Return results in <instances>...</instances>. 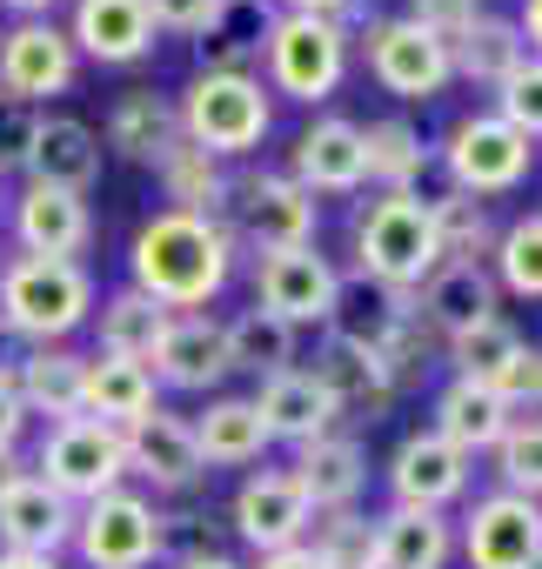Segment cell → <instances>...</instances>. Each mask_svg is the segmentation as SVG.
Here are the masks:
<instances>
[{
	"label": "cell",
	"instance_id": "38",
	"mask_svg": "<svg viewBox=\"0 0 542 569\" xmlns=\"http://www.w3.org/2000/svg\"><path fill=\"white\" fill-rule=\"evenodd\" d=\"M495 289L502 296H522V302H542V214H515L509 228H495Z\"/></svg>",
	"mask_w": 542,
	"mask_h": 569
},
{
	"label": "cell",
	"instance_id": "19",
	"mask_svg": "<svg viewBox=\"0 0 542 569\" xmlns=\"http://www.w3.org/2000/svg\"><path fill=\"white\" fill-rule=\"evenodd\" d=\"M329 396H335V409L342 416H382L402 389L389 382V369H382V356L349 329V322H329V336H322V356H315V369H309Z\"/></svg>",
	"mask_w": 542,
	"mask_h": 569
},
{
	"label": "cell",
	"instance_id": "55",
	"mask_svg": "<svg viewBox=\"0 0 542 569\" xmlns=\"http://www.w3.org/2000/svg\"><path fill=\"white\" fill-rule=\"evenodd\" d=\"M0 569H61L54 556H8V549H0Z\"/></svg>",
	"mask_w": 542,
	"mask_h": 569
},
{
	"label": "cell",
	"instance_id": "48",
	"mask_svg": "<svg viewBox=\"0 0 542 569\" xmlns=\"http://www.w3.org/2000/svg\"><path fill=\"white\" fill-rule=\"evenodd\" d=\"M21 429H28V409H21L14 369H0V449H21Z\"/></svg>",
	"mask_w": 542,
	"mask_h": 569
},
{
	"label": "cell",
	"instance_id": "10",
	"mask_svg": "<svg viewBox=\"0 0 542 569\" xmlns=\"http://www.w3.org/2000/svg\"><path fill=\"white\" fill-rule=\"evenodd\" d=\"M74 549L88 569H148L161 556V509L134 489H108V496L81 502Z\"/></svg>",
	"mask_w": 542,
	"mask_h": 569
},
{
	"label": "cell",
	"instance_id": "20",
	"mask_svg": "<svg viewBox=\"0 0 542 569\" xmlns=\"http://www.w3.org/2000/svg\"><path fill=\"white\" fill-rule=\"evenodd\" d=\"M389 489H395V502H409V509H449V502L469 496V456L449 449L435 429H415V436H402V449L389 456Z\"/></svg>",
	"mask_w": 542,
	"mask_h": 569
},
{
	"label": "cell",
	"instance_id": "32",
	"mask_svg": "<svg viewBox=\"0 0 542 569\" xmlns=\"http://www.w3.org/2000/svg\"><path fill=\"white\" fill-rule=\"evenodd\" d=\"M188 429H194V449L208 469H248L268 456V422L254 416L248 396H214Z\"/></svg>",
	"mask_w": 542,
	"mask_h": 569
},
{
	"label": "cell",
	"instance_id": "33",
	"mask_svg": "<svg viewBox=\"0 0 542 569\" xmlns=\"http://www.w3.org/2000/svg\"><path fill=\"white\" fill-rule=\"evenodd\" d=\"M522 61H529V41H522V28H515V21H502V14H482V21L449 48L455 81H475V88H489V94H495Z\"/></svg>",
	"mask_w": 542,
	"mask_h": 569
},
{
	"label": "cell",
	"instance_id": "24",
	"mask_svg": "<svg viewBox=\"0 0 542 569\" xmlns=\"http://www.w3.org/2000/svg\"><path fill=\"white\" fill-rule=\"evenodd\" d=\"M289 476H295V489H302V502H309L315 516L355 509L362 489H369V449H362L355 436L329 429V436H315V442L295 449V469H289Z\"/></svg>",
	"mask_w": 542,
	"mask_h": 569
},
{
	"label": "cell",
	"instance_id": "16",
	"mask_svg": "<svg viewBox=\"0 0 542 569\" xmlns=\"http://www.w3.org/2000/svg\"><path fill=\"white\" fill-rule=\"evenodd\" d=\"M289 181H302L309 194H355L369 181V154H362V121L349 114H315L295 148H289Z\"/></svg>",
	"mask_w": 542,
	"mask_h": 569
},
{
	"label": "cell",
	"instance_id": "57",
	"mask_svg": "<svg viewBox=\"0 0 542 569\" xmlns=\"http://www.w3.org/2000/svg\"><path fill=\"white\" fill-rule=\"evenodd\" d=\"M369 569H375V562H369Z\"/></svg>",
	"mask_w": 542,
	"mask_h": 569
},
{
	"label": "cell",
	"instance_id": "23",
	"mask_svg": "<svg viewBox=\"0 0 542 569\" xmlns=\"http://www.w3.org/2000/svg\"><path fill=\"white\" fill-rule=\"evenodd\" d=\"M14 241H21V254L74 261V254L94 241L88 194H68V188H41V181H28V188L14 194Z\"/></svg>",
	"mask_w": 542,
	"mask_h": 569
},
{
	"label": "cell",
	"instance_id": "18",
	"mask_svg": "<svg viewBox=\"0 0 542 569\" xmlns=\"http://www.w3.org/2000/svg\"><path fill=\"white\" fill-rule=\"evenodd\" d=\"M495 309H502V289H495L489 261H435L429 281L415 289V316H422L442 342H455V336L495 322Z\"/></svg>",
	"mask_w": 542,
	"mask_h": 569
},
{
	"label": "cell",
	"instance_id": "29",
	"mask_svg": "<svg viewBox=\"0 0 542 569\" xmlns=\"http://www.w3.org/2000/svg\"><path fill=\"white\" fill-rule=\"evenodd\" d=\"M81 382H88V356H74L68 342L28 349V356L14 362V389H21V409H28V416H48V429L81 416Z\"/></svg>",
	"mask_w": 542,
	"mask_h": 569
},
{
	"label": "cell",
	"instance_id": "12",
	"mask_svg": "<svg viewBox=\"0 0 542 569\" xmlns=\"http://www.w3.org/2000/svg\"><path fill=\"white\" fill-rule=\"evenodd\" d=\"M362 54H369V74H375V88L382 94H395V101H435L449 81H455V68H449V48L442 41H429L415 21H369V34H362Z\"/></svg>",
	"mask_w": 542,
	"mask_h": 569
},
{
	"label": "cell",
	"instance_id": "7",
	"mask_svg": "<svg viewBox=\"0 0 542 569\" xmlns=\"http://www.w3.org/2000/svg\"><path fill=\"white\" fill-rule=\"evenodd\" d=\"M442 168H449V188H455V194L489 201V194H509V188L529 181L535 141H522L495 108H489V114H462V121L442 134Z\"/></svg>",
	"mask_w": 542,
	"mask_h": 569
},
{
	"label": "cell",
	"instance_id": "31",
	"mask_svg": "<svg viewBox=\"0 0 542 569\" xmlns=\"http://www.w3.org/2000/svg\"><path fill=\"white\" fill-rule=\"evenodd\" d=\"M449 449H462V456H482V449H495L502 442V429H509V409H502V396L489 389V382H469V376H449V389L435 396V422H429Z\"/></svg>",
	"mask_w": 542,
	"mask_h": 569
},
{
	"label": "cell",
	"instance_id": "44",
	"mask_svg": "<svg viewBox=\"0 0 542 569\" xmlns=\"http://www.w3.org/2000/svg\"><path fill=\"white\" fill-rule=\"evenodd\" d=\"M489 389L502 396V409H509V416L542 409V349H535V342H515V349L502 356V369L489 376Z\"/></svg>",
	"mask_w": 542,
	"mask_h": 569
},
{
	"label": "cell",
	"instance_id": "11",
	"mask_svg": "<svg viewBox=\"0 0 542 569\" xmlns=\"http://www.w3.org/2000/svg\"><path fill=\"white\" fill-rule=\"evenodd\" d=\"M455 556L469 569H542V502L489 489L462 529H455Z\"/></svg>",
	"mask_w": 542,
	"mask_h": 569
},
{
	"label": "cell",
	"instance_id": "35",
	"mask_svg": "<svg viewBox=\"0 0 542 569\" xmlns=\"http://www.w3.org/2000/svg\"><path fill=\"white\" fill-rule=\"evenodd\" d=\"M154 174H161V188H168V208H181V214H208V221H228V174H221V161L201 154L194 141H174L168 161H161Z\"/></svg>",
	"mask_w": 542,
	"mask_h": 569
},
{
	"label": "cell",
	"instance_id": "15",
	"mask_svg": "<svg viewBox=\"0 0 542 569\" xmlns=\"http://www.w3.org/2000/svg\"><path fill=\"white\" fill-rule=\"evenodd\" d=\"M121 449H128V476L154 482L161 496H188V489L208 476V462H201V449H194L188 416H168L161 402H154L141 422H128V429H121Z\"/></svg>",
	"mask_w": 542,
	"mask_h": 569
},
{
	"label": "cell",
	"instance_id": "36",
	"mask_svg": "<svg viewBox=\"0 0 542 569\" xmlns=\"http://www.w3.org/2000/svg\"><path fill=\"white\" fill-rule=\"evenodd\" d=\"M228 329V362L234 369H248V376H282V369H295V336L302 329H289L282 316H268V309H241L234 322H221Z\"/></svg>",
	"mask_w": 542,
	"mask_h": 569
},
{
	"label": "cell",
	"instance_id": "52",
	"mask_svg": "<svg viewBox=\"0 0 542 569\" xmlns=\"http://www.w3.org/2000/svg\"><path fill=\"white\" fill-rule=\"evenodd\" d=\"M0 8H8V14H21V21H54V8H61V0H0Z\"/></svg>",
	"mask_w": 542,
	"mask_h": 569
},
{
	"label": "cell",
	"instance_id": "2",
	"mask_svg": "<svg viewBox=\"0 0 542 569\" xmlns=\"http://www.w3.org/2000/svg\"><path fill=\"white\" fill-rule=\"evenodd\" d=\"M94 316V274L81 261L54 254H14L0 268V329L21 336L28 349L68 342Z\"/></svg>",
	"mask_w": 542,
	"mask_h": 569
},
{
	"label": "cell",
	"instance_id": "47",
	"mask_svg": "<svg viewBox=\"0 0 542 569\" xmlns=\"http://www.w3.org/2000/svg\"><path fill=\"white\" fill-rule=\"evenodd\" d=\"M34 128H41V108L0 94V174L28 168V148H34Z\"/></svg>",
	"mask_w": 542,
	"mask_h": 569
},
{
	"label": "cell",
	"instance_id": "41",
	"mask_svg": "<svg viewBox=\"0 0 542 569\" xmlns=\"http://www.w3.org/2000/svg\"><path fill=\"white\" fill-rule=\"evenodd\" d=\"M309 549L329 562V569H369L375 562V516L362 509H329L309 522Z\"/></svg>",
	"mask_w": 542,
	"mask_h": 569
},
{
	"label": "cell",
	"instance_id": "56",
	"mask_svg": "<svg viewBox=\"0 0 542 569\" xmlns=\"http://www.w3.org/2000/svg\"><path fill=\"white\" fill-rule=\"evenodd\" d=\"M221 8H268V0H221Z\"/></svg>",
	"mask_w": 542,
	"mask_h": 569
},
{
	"label": "cell",
	"instance_id": "37",
	"mask_svg": "<svg viewBox=\"0 0 542 569\" xmlns=\"http://www.w3.org/2000/svg\"><path fill=\"white\" fill-rule=\"evenodd\" d=\"M362 154H369V181H375V188H415V181L429 174V161H435L429 141H422L409 121H395V114L362 128Z\"/></svg>",
	"mask_w": 542,
	"mask_h": 569
},
{
	"label": "cell",
	"instance_id": "30",
	"mask_svg": "<svg viewBox=\"0 0 542 569\" xmlns=\"http://www.w3.org/2000/svg\"><path fill=\"white\" fill-rule=\"evenodd\" d=\"M154 409V369L134 356H88V382H81V416L128 429Z\"/></svg>",
	"mask_w": 542,
	"mask_h": 569
},
{
	"label": "cell",
	"instance_id": "4",
	"mask_svg": "<svg viewBox=\"0 0 542 569\" xmlns=\"http://www.w3.org/2000/svg\"><path fill=\"white\" fill-rule=\"evenodd\" d=\"M254 48H261L268 88L289 94V101H302V108H322V101L349 81V28H342V21L268 14Z\"/></svg>",
	"mask_w": 542,
	"mask_h": 569
},
{
	"label": "cell",
	"instance_id": "46",
	"mask_svg": "<svg viewBox=\"0 0 542 569\" xmlns=\"http://www.w3.org/2000/svg\"><path fill=\"white\" fill-rule=\"evenodd\" d=\"M221 0H148V21H154V34H188V41H201V34H214L221 28Z\"/></svg>",
	"mask_w": 542,
	"mask_h": 569
},
{
	"label": "cell",
	"instance_id": "25",
	"mask_svg": "<svg viewBox=\"0 0 542 569\" xmlns=\"http://www.w3.org/2000/svg\"><path fill=\"white\" fill-rule=\"evenodd\" d=\"M248 402H254V416L268 422V442H295V449H302V442H315V436H329V429H335V416H342V409H335V396H329L309 369H282V376H268Z\"/></svg>",
	"mask_w": 542,
	"mask_h": 569
},
{
	"label": "cell",
	"instance_id": "49",
	"mask_svg": "<svg viewBox=\"0 0 542 569\" xmlns=\"http://www.w3.org/2000/svg\"><path fill=\"white\" fill-rule=\"evenodd\" d=\"M282 14H315V21H362V0H282Z\"/></svg>",
	"mask_w": 542,
	"mask_h": 569
},
{
	"label": "cell",
	"instance_id": "1",
	"mask_svg": "<svg viewBox=\"0 0 542 569\" xmlns=\"http://www.w3.org/2000/svg\"><path fill=\"white\" fill-rule=\"evenodd\" d=\"M128 268H134V289L154 296L168 316H194L201 302H214L228 289V274H234V234H228V221L161 208V214H148L134 228Z\"/></svg>",
	"mask_w": 542,
	"mask_h": 569
},
{
	"label": "cell",
	"instance_id": "40",
	"mask_svg": "<svg viewBox=\"0 0 542 569\" xmlns=\"http://www.w3.org/2000/svg\"><path fill=\"white\" fill-rule=\"evenodd\" d=\"M489 456H495V476H502L509 496L542 502V409L509 416V429H502V442H495Z\"/></svg>",
	"mask_w": 542,
	"mask_h": 569
},
{
	"label": "cell",
	"instance_id": "51",
	"mask_svg": "<svg viewBox=\"0 0 542 569\" xmlns=\"http://www.w3.org/2000/svg\"><path fill=\"white\" fill-rule=\"evenodd\" d=\"M515 28H522V41H529V54L542 61V0H522V21H515Z\"/></svg>",
	"mask_w": 542,
	"mask_h": 569
},
{
	"label": "cell",
	"instance_id": "21",
	"mask_svg": "<svg viewBox=\"0 0 542 569\" xmlns=\"http://www.w3.org/2000/svg\"><path fill=\"white\" fill-rule=\"evenodd\" d=\"M68 41L81 61L101 68H134L154 54V21H148V0H74V21Z\"/></svg>",
	"mask_w": 542,
	"mask_h": 569
},
{
	"label": "cell",
	"instance_id": "39",
	"mask_svg": "<svg viewBox=\"0 0 542 569\" xmlns=\"http://www.w3.org/2000/svg\"><path fill=\"white\" fill-rule=\"evenodd\" d=\"M429 214H435V241H442V261H482L489 248H495V221H489V201H475V194H435L429 201Z\"/></svg>",
	"mask_w": 542,
	"mask_h": 569
},
{
	"label": "cell",
	"instance_id": "42",
	"mask_svg": "<svg viewBox=\"0 0 542 569\" xmlns=\"http://www.w3.org/2000/svg\"><path fill=\"white\" fill-rule=\"evenodd\" d=\"M522 336L495 316V322H482V329H469V336H455L449 342V362H455V376H469V382H489L495 369H502V356L515 349Z\"/></svg>",
	"mask_w": 542,
	"mask_h": 569
},
{
	"label": "cell",
	"instance_id": "8",
	"mask_svg": "<svg viewBox=\"0 0 542 569\" xmlns=\"http://www.w3.org/2000/svg\"><path fill=\"white\" fill-rule=\"evenodd\" d=\"M34 476H41L54 496H68L74 509L94 502V496H108V489H121V482H128L121 429H108V422H94V416L54 422L48 442H41V456H34Z\"/></svg>",
	"mask_w": 542,
	"mask_h": 569
},
{
	"label": "cell",
	"instance_id": "9",
	"mask_svg": "<svg viewBox=\"0 0 542 569\" xmlns=\"http://www.w3.org/2000/svg\"><path fill=\"white\" fill-rule=\"evenodd\" d=\"M228 234L248 248L275 254V248H309L315 241V194L289 174H241L228 181Z\"/></svg>",
	"mask_w": 542,
	"mask_h": 569
},
{
	"label": "cell",
	"instance_id": "5",
	"mask_svg": "<svg viewBox=\"0 0 542 569\" xmlns=\"http://www.w3.org/2000/svg\"><path fill=\"white\" fill-rule=\"evenodd\" d=\"M174 114H181V141H194L214 161L254 154L268 141V128H275V101H268V88L254 74H194L181 88Z\"/></svg>",
	"mask_w": 542,
	"mask_h": 569
},
{
	"label": "cell",
	"instance_id": "22",
	"mask_svg": "<svg viewBox=\"0 0 542 569\" xmlns=\"http://www.w3.org/2000/svg\"><path fill=\"white\" fill-rule=\"evenodd\" d=\"M74 502L68 496H54L34 469L0 496V549L8 556H61L68 542H74Z\"/></svg>",
	"mask_w": 542,
	"mask_h": 569
},
{
	"label": "cell",
	"instance_id": "50",
	"mask_svg": "<svg viewBox=\"0 0 542 569\" xmlns=\"http://www.w3.org/2000/svg\"><path fill=\"white\" fill-rule=\"evenodd\" d=\"M254 569H329V562H322L309 542H295V549H275V556H261Z\"/></svg>",
	"mask_w": 542,
	"mask_h": 569
},
{
	"label": "cell",
	"instance_id": "53",
	"mask_svg": "<svg viewBox=\"0 0 542 569\" xmlns=\"http://www.w3.org/2000/svg\"><path fill=\"white\" fill-rule=\"evenodd\" d=\"M28 476V462H21V449H0V496H8L14 482Z\"/></svg>",
	"mask_w": 542,
	"mask_h": 569
},
{
	"label": "cell",
	"instance_id": "45",
	"mask_svg": "<svg viewBox=\"0 0 542 569\" xmlns=\"http://www.w3.org/2000/svg\"><path fill=\"white\" fill-rule=\"evenodd\" d=\"M402 21H415L429 41L455 48V41L482 21V0H409V14H402Z\"/></svg>",
	"mask_w": 542,
	"mask_h": 569
},
{
	"label": "cell",
	"instance_id": "6",
	"mask_svg": "<svg viewBox=\"0 0 542 569\" xmlns=\"http://www.w3.org/2000/svg\"><path fill=\"white\" fill-rule=\"evenodd\" d=\"M254 309L282 316L289 329H329L342 322V268L315 241L254 254Z\"/></svg>",
	"mask_w": 542,
	"mask_h": 569
},
{
	"label": "cell",
	"instance_id": "27",
	"mask_svg": "<svg viewBox=\"0 0 542 569\" xmlns=\"http://www.w3.org/2000/svg\"><path fill=\"white\" fill-rule=\"evenodd\" d=\"M455 562V522L442 509L389 502L375 516V569H449Z\"/></svg>",
	"mask_w": 542,
	"mask_h": 569
},
{
	"label": "cell",
	"instance_id": "26",
	"mask_svg": "<svg viewBox=\"0 0 542 569\" xmlns=\"http://www.w3.org/2000/svg\"><path fill=\"white\" fill-rule=\"evenodd\" d=\"M28 181L88 194L101 181V134L88 121H74V114H41L34 148H28Z\"/></svg>",
	"mask_w": 542,
	"mask_h": 569
},
{
	"label": "cell",
	"instance_id": "13",
	"mask_svg": "<svg viewBox=\"0 0 542 569\" xmlns=\"http://www.w3.org/2000/svg\"><path fill=\"white\" fill-rule=\"evenodd\" d=\"M81 74V54L68 41V28L54 21H14L8 34H0V94H14L28 108L68 94Z\"/></svg>",
	"mask_w": 542,
	"mask_h": 569
},
{
	"label": "cell",
	"instance_id": "43",
	"mask_svg": "<svg viewBox=\"0 0 542 569\" xmlns=\"http://www.w3.org/2000/svg\"><path fill=\"white\" fill-rule=\"evenodd\" d=\"M495 114H502L522 141H542V61H535V54L495 88Z\"/></svg>",
	"mask_w": 542,
	"mask_h": 569
},
{
	"label": "cell",
	"instance_id": "14",
	"mask_svg": "<svg viewBox=\"0 0 542 569\" xmlns=\"http://www.w3.org/2000/svg\"><path fill=\"white\" fill-rule=\"evenodd\" d=\"M228 522H234V536H241L254 556H275V549L309 542L315 509L302 502V489H295V476H289V469H254V476L234 489Z\"/></svg>",
	"mask_w": 542,
	"mask_h": 569
},
{
	"label": "cell",
	"instance_id": "3",
	"mask_svg": "<svg viewBox=\"0 0 542 569\" xmlns=\"http://www.w3.org/2000/svg\"><path fill=\"white\" fill-rule=\"evenodd\" d=\"M435 261H442V241H435L429 194L375 188V201H362L355 214V268L375 289H422Z\"/></svg>",
	"mask_w": 542,
	"mask_h": 569
},
{
	"label": "cell",
	"instance_id": "34",
	"mask_svg": "<svg viewBox=\"0 0 542 569\" xmlns=\"http://www.w3.org/2000/svg\"><path fill=\"white\" fill-rule=\"evenodd\" d=\"M161 329H168V309H161L154 296H141L134 281H128V289H114V296L94 309L101 356H134V362H148L154 342H161Z\"/></svg>",
	"mask_w": 542,
	"mask_h": 569
},
{
	"label": "cell",
	"instance_id": "28",
	"mask_svg": "<svg viewBox=\"0 0 542 569\" xmlns=\"http://www.w3.org/2000/svg\"><path fill=\"white\" fill-rule=\"evenodd\" d=\"M108 148L121 154V161H134V168H161L168 161V148L181 141V114H174V101L168 94H154V88H128L114 108H108Z\"/></svg>",
	"mask_w": 542,
	"mask_h": 569
},
{
	"label": "cell",
	"instance_id": "54",
	"mask_svg": "<svg viewBox=\"0 0 542 569\" xmlns=\"http://www.w3.org/2000/svg\"><path fill=\"white\" fill-rule=\"evenodd\" d=\"M174 569H241L234 556H221V549H201V556H181Z\"/></svg>",
	"mask_w": 542,
	"mask_h": 569
},
{
	"label": "cell",
	"instance_id": "17",
	"mask_svg": "<svg viewBox=\"0 0 542 569\" xmlns=\"http://www.w3.org/2000/svg\"><path fill=\"white\" fill-rule=\"evenodd\" d=\"M148 369H154V389L208 396L214 382L234 376V362H228V329L208 322V316H168V329H161Z\"/></svg>",
	"mask_w": 542,
	"mask_h": 569
}]
</instances>
